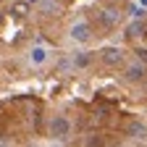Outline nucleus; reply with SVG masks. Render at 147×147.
<instances>
[{
	"label": "nucleus",
	"mask_w": 147,
	"mask_h": 147,
	"mask_svg": "<svg viewBox=\"0 0 147 147\" xmlns=\"http://www.w3.org/2000/svg\"><path fill=\"white\" fill-rule=\"evenodd\" d=\"M97 58L108 68H123V63H126V50L118 47V45H105V47L97 50Z\"/></svg>",
	"instance_id": "f03ea898"
},
{
	"label": "nucleus",
	"mask_w": 147,
	"mask_h": 147,
	"mask_svg": "<svg viewBox=\"0 0 147 147\" xmlns=\"http://www.w3.org/2000/svg\"><path fill=\"white\" fill-rule=\"evenodd\" d=\"M92 24L87 21V18H76V21H71L68 26V40L74 45H89L92 42Z\"/></svg>",
	"instance_id": "7ed1b4c3"
},
{
	"label": "nucleus",
	"mask_w": 147,
	"mask_h": 147,
	"mask_svg": "<svg viewBox=\"0 0 147 147\" xmlns=\"http://www.w3.org/2000/svg\"><path fill=\"white\" fill-rule=\"evenodd\" d=\"M100 21L108 29H118L123 24V11L118 5H105V8H100Z\"/></svg>",
	"instance_id": "39448f33"
},
{
	"label": "nucleus",
	"mask_w": 147,
	"mask_h": 147,
	"mask_svg": "<svg viewBox=\"0 0 147 147\" xmlns=\"http://www.w3.org/2000/svg\"><path fill=\"white\" fill-rule=\"evenodd\" d=\"M123 34H126V40H139V37L144 34V24L139 21V18H134V21L126 24V32Z\"/></svg>",
	"instance_id": "9b49d317"
},
{
	"label": "nucleus",
	"mask_w": 147,
	"mask_h": 147,
	"mask_svg": "<svg viewBox=\"0 0 147 147\" xmlns=\"http://www.w3.org/2000/svg\"><path fill=\"white\" fill-rule=\"evenodd\" d=\"M47 134H50V139H55V142H68L71 134H74L71 118L63 116V113H55V116L50 118V123H47Z\"/></svg>",
	"instance_id": "f257e3e1"
},
{
	"label": "nucleus",
	"mask_w": 147,
	"mask_h": 147,
	"mask_svg": "<svg viewBox=\"0 0 147 147\" xmlns=\"http://www.w3.org/2000/svg\"><path fill=\"white\" fill-rule=\"evenodd\" d=\"M37 11L42 16H47V18H53V16L63 13V3L61 0H37Z\"/></svg>",
	"instance_id": "1a4fd4ad"
},
{
	"label": "nucleus",
	"mask_w": 147,
	"mask_h": 147,
	"mask_svg": "<svg viewBox=\"0 0 147 147\" xmlns=\"http://www.w3.org/2000/svg\"><path fill=\"white\" fill-rule=\"evenodd\" d=\"M139 3H142V5H147V0H139Z\"/></svg>",
	"instance_id": "ddd939ff"
},
{
	"label": "nucleus",
	"mask_w": 147,
	"mask_h": 147,
	"mask_svg": "<svg viewBox=\"0 0 147 147\" xmlns=\"http://www.w3.org/2000/svg\"><path fill=\"white\" fill-rule=\"evenodd\" d=\"M3 18H5V13H3V11H0V26H3Z\"/></svg>",
	"instance_id": "f8f14e48"
},
{
	"label": "nucleus",
	"mask_w": 147,
	"mask_h": 147,
	"mask_svg": "<svg viewBox=\"0 0 147 147\" xmlns=\"http://www.w3.org/2000/svg\"><path fill=\"white\" fill-rule=\"evenodd\" d=\"M47 61V47L45 45H34L32 50H29V63L32 66H42Z\"/></svg>",
	"instance_id": "9d476101"
},
{
	"label": "nucleus",
	"mask_w": 147,
	"mask_h": 147,
	"mask_svg": "<svg viewBox=\"0 0 147 147\" xmlns=\"http://www.w3.org/2000/svg\"><path fill=\"white\" fill-rule=\"evenodd\" d=\"M121 76H123V82H129V84H139V82L147 76V63L139 61V58H137V61H126Z\"/></svg>",
	"instance_id": "20e7f679"
},
{
	"label": "nucleus",
	"mask_w": 147,
	"mask_h": 147,
	"mask_svg": "<svg viewBox=\"0 0 147 147\" xmlns=\"http://www.w3.org/2000/svg\"><path fill=\"white\" fill-rule=\"evenodd\" d=\"M68 61H71V66H74V71H87L89 66H92V53L89 50H84V45H79V50H74L71 55H68Z\"/></svg>",
	"instance_id": "423d86ee"
},
{
	"label": "nucleus",
	"mask_w": 147,
	"mask_h": 147,
	"mask_svg": "<svg viewBox=\"0 0 147 147\" xmlns=\"http://www.w3.org/2000/svg\"><path fill=\"white\" fill-rule=\"evenodd\" d=\"M126 137L131 139V142H147V123L134 118V121H129L126 123Z\"/></svg>",
	"instance_id": "0eeeda50"
},
{
	"label": "nucleus",
	"mask_w": 147,
	"mask_h": 147,
	"mask_svg": "<svg viewBox=\"0 0 147 147\" xmlns=\"http://www.w3.org/2000/svg\"><path fill=\"white\" fill-rule=\"evenodd\" d=\"M32 13V0H13L11 8H8V16L16 18V21H24V18H29Z\"/></svg>",
	"instance_id": "6e6552de"
}]
</instances>
